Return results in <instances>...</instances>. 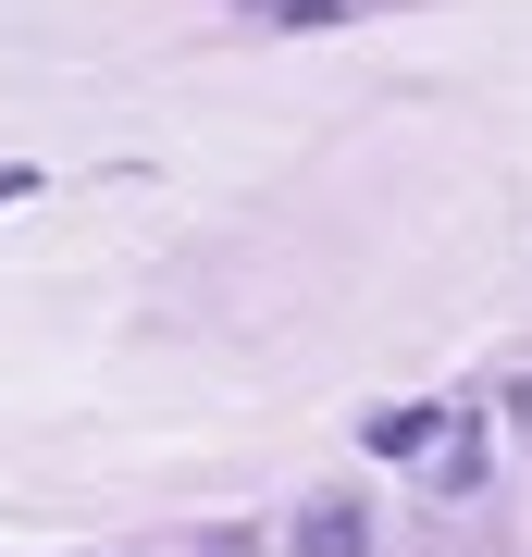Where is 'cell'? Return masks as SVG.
Returning <instances> with one entry per match:
<instances>
[{
    "label": "cell",
    "instance_id": "obj_1",
    "mask_svg": "<svg viewBox=\"0 0 532 557\" xmlns=\"http://www.w3.org/2000/svg\"><path fill=\"white\" fill-rule=\"evenodd\" d=\"M297 557H372V520H359V496H310V520H297Z\"/></svg>",
    "mask_w": 532,
    "mask_h": 557
}]
</instances>
